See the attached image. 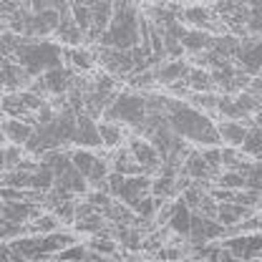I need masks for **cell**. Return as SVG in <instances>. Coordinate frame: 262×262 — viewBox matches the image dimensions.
Masks as SVG:
<instances>
[{"mask_svg": "<svg viewBox=\"0 0 262 262\" xmlns=\"http://www.w3.org/2000/svg\"><path fill=\"white\" fill-rule=\"evenodd\" d=\"M166 119L174 134H179L182 139H187L189 144H199V146H209V144H220V131L217 124L209 119L207 111L192 106L187 98L169 96L166 94Z\"/></svg>", "mask_w": 262, "mask_h": 262, "instance_id": "cell-1", "label": "cell"}, {"mask_svg": "<svg viewBox=\"0 0 262 262\" xmlns=\"http://www.w3.org/2000/svg\"><path fill=\"white\" fill-rule=\"evenodd\" d=\"M139 40H141V10H139L136 0H114V13H111L108 28L101 33L96 43L129 51Z\"/></svg>", "mask_w": 262, "mask_h": 262, "instance_id": "cell-2", "label": "cell"}, {"mask_svg": "<svg viewBox=\"0 0 262 262\" xmlns=\"http://www.w3.org/2000/svg\"><path fill=\"white\" fill-rule=\"evenodd\" d=\"M10 58L23 66L31 76H40L48 68L63 66V48L51 43V40H46V38L38 40V38H23L20 35V43L15 46Z\"/></svg>", "mask_w": 262, "mask_h": 262, "instance_id": "cell-3", "label": "cell"}, {"mask_svg": "<svg viewBox=\"0 0 262 262\" xmlns=\"http://www.w3.org/2000/svg\"><path fill=\"white\" fill-rule=\"evenodd\" d=\"M146 96L134 91V89H126V91H116V96L111 98V103L103 108V119L108 121H119V124H126L131 129L141 131L144 121H146Z\"/></svg>", "mask_w": 262, "mask_h": 262, "instance_id": "cell-4", "label": "cell"}, {"mask_svg": "<svg viewBox=\"0 0 262 262\" xmlns=\"http://www.w3.org/2000/svg\"><path fill=\"white\" fill-rule=\"evenodd\" d=\"M182 23L189 26V28H202V31H209V33H225L227 26L222 23V18L214 13V8H207L202 3H194V5H184L182 13H179Z\"/></svg>", "mask_w": 262, "mask_h": 262, "instance_id": "cell-5", "label": "cell"}, {"mask_svg": "<svg viewBox=\"0 0 262 262\" xmlns=\"http://www.w3.org/2000/svg\"><path fill=\"white\" fill-rule=\"evenodd\" d=\"M96 61L103 66V71H108L116 78H129L134 71V53L124 48H111V46H98Z\"/></svg>", "mask_w": 262, "mask_h": 262, "instance_id": "cell-6", "label": "cell"}, {"mask_svg": "<svg viewBox=\"0 0 262 262\" xmlns=\"http://www.w3.org/2000/svg\"><path fill=\"white\" fill-rule=\"evenodd\" d=\"M234 63L250 76L262 73V35H247L239 38V48L234 56Z\"/></svg>", "mask_w": 262, "mask_h": 262, "instance_id": "cell-7", "label": "cell"}, {"mask_svg": "<svg viewBox=\"0 0 262 262\" xmlns=\"http://www.w3.org/2000/svg\"><path fill=\"white\" fill-rule=\"evenodd\" d=\"M129 151L131 157L139 162V166H141V171L144 174H157L159 171V166H162V154L157 151V146L146 139V136H131L129 139Z\"/></svg>", "mask_w": 262, "mask_h": 262, "instance_id": "cell-8", "label": "cell"}, {"mask_svg": "<svg viewBox=\"0 0 262 262\" xmlns=\"http://www.w3.org/2000/svg\"><path fill=\"white\" fill-rule=\"evenodd\" d=\"M179 171H182L187 179H192L196 184H204V187L214 184V177L220 174L217 169H212V166L207 164V159L202 157V151H189V154L184 157Z\"/></svg>", "mask_w": 262, "mask_h": 262, "instance_id": "cell-9", "label": "cell"}, {"mask_svg": "<svg viewBox=\"0 0 262 262\" xmlns=\"http://www.w3.org/2000/svg\"><path fill=\"white\" fill-rule=\"evenodd\" d=\"M40 78H43V83H46L48 96H63V94H68V89H71L73 81H76V71L68 68V66H56V68L43 71Z\"/></svg>", "mask_w": 262, "mask_h": 262, "instance_id": "cell-10", "label": "cell"}, {"mask_svg": "<svg viewBox=\"0 0 262 262\" xmlns=\"http://www.w3.org/2000/svg\"><path fill=\"white\" fill-rule=\"evenodd\" d=\"M71 144H78V146H86V149H94L101 146V136H98V121L89 114H78L76 119V131H73V141Z\"/></svg>", "mask_w": 262, "mask_h": 262, "instance_id": "cell-11", "label": "cell"}, {"mask_svg": "<svg viewBox=\"0 0 262 262\" xmlns=\"http://www.w3.org/2000/svg\"><path fill=\"white\" fill-rule=\"evenodd\" d=\"M166 229L177 237H189V229H192V209L177 196V202H171V214L166 220Z\"/></svg>", "mask_w": 262, "mask_h": 262, "instance_id": "cell-12", "label": "cell"}, {"mask_svg": "<svg viewBox=\"0 0 262 262\" xmlns=\"http://www.w3.org/2000/svg\"><path fill=\"white\" fill-rule=\"evenodd\" d=\"M0 131H3L5 141L23 146L33 134V119H15V116H8L5 121H0Z\"/></svg>", "mask_w": 262, "mask_h": 262, "instance_id": "cell-13", "label": "cell"}, {"mask_svg": "<svg viewBox=\"0 0 262 262\" xmlns=\"http://www.w3.org/2000/svg\"><path fill=\"white\" fill-rule=\"evenodd\" d=\"M189 71V63L182 61V58H169L164 63H157L154 66V76H157V83L159 86H169V83H177L187 76Z\"/></svg>", "mask_w": 262, "mask_h": 262, "instance_id": "cell-14", "label": "cell"}, {"mask_svg": "<svg viewBox=\"0 0 262 262\" xmlns=\"http://www.w3.org/2000/svg\"><path fill=\"white\" fill-rule=\"evenodd\" d=\"M63 63L73 68L76 73H89L96 66V53L89 48H78V46H66L63 48Z\"/></svg>", "mask_w": 262, "mask_h": 262, "instance_id": "cell-15", "label": "cell"}, {"mask_svg": "<svg viewBox=\"0 0 262 262\" xmlns=\"http://www.w3.org/2000/svg\"><path fill=\"white\" fill-rule=\"evenodd\" d=\"M255 209L239 204V202H217V212H214V220L222 222L227 227V234H229V227H234L237 222H242L247 214H252Z\"/></svg>", "mask_w": 262, "mask_h": 262, "instance_id": "cell-16", "label": "cell"}, {"mask_svg": "<svg viewBox=\"0 0 262 262\" xmlns=\"http://www.w3.org/2000/svg\"><path fill=\"white\" fill-rule=\"evenodd\" d=\"M212 43H214V33H209V31L184 28V33H182V46H184V51L192 53V56H199V53L209 51Z\"/></svg>", "mask_w": 262, "mask_h": 262, "instance_id": "cell-17", "label": "cell"}, {"mask_svg": "<svg viewBox=\"0 0 262 262\" xmlns=\"http://www.w3.org/2000/svg\"><path fill=\"white\" fill-rule=\"evenodd\" d=\"M56 187H61V189H66L68 194H73V196H78V194H86L91 187H89V179L71 164L68 169H66L63 174H58L56 177V182H53Z\"/></svg>", "mask_w": 262, "mask_h": 262, "instance_id": "cell-18", "label": "cell"}, {"mask_svg": "<svg viewBox=\"0 0 262 262\" xmlns=\"http://www.w3.org/2000/svg\"><path fill=\"white\" fill-rule=\"evenodd\" d=\"M247 126L250 121H239V119H222L217 124V131H220V141H225L227 146H239L247 136Z\"/></svg>", "mask_w": 262, "mask_h": 262, "instance_id": "cell-19", "label": "cell"}, {"mask_svg": "<svg viewBox=\"0 0 262 262\" xmlns=\"http://www.w3.org/2000/svg\"><path fill=\"white\" fill-rule=\"evenodd\" d=\"M68 8H71V5H68ZM53 35H56L61 43H66V46H81V43L86 40V33L76 26V20L71 18V10H63V13H61V23H58V28H56Z\"/></svg>", "mask_w": 262, "mask_h": 262, "instance_id": "cell-20", "label": "cell"}, {"mask_svg": "<svg viewBox=\"0 0 262 262\" xmlns=\"http://www.w3.org/2000/svg\"><path fill=\"white\" fill-rule=\"evenodd\" d=\"M182 81L187 83L189 91H217V83L212 81L209 68H202V66H196V68L189 66V71H187V76Z\"/></svg>", "mask_w": 262, "mask_h": 262, "instance_id": "cell-21", "label": "cell"}, {"mask_svg": "<svg viewBox=\"0 0 262 262\" xmlns=\"http://www.w3.org/2000/svg\"><path fill=\"white\" fill-rule=\"evenodd\" d=\"M98 136H101V146H106V149H116V146H121L124 139H126L124 124L103 119V121L98 124Z\"/></svg>", "mask_w": 262, "mask_h": 262, "instance_id": "cell-22", "label": "cell"}, {"mask_svg": "<svg viewBox=\"0 0 262 262\" xmlns=\"http://www.w3.org/2000/svg\"><path fill=\"white\" fill-rule=\"evenodd\" d=\"M108 164H111L114 171H119V174H124V177H129V174H144L141 166H139V162L131 157L129 146H126V149H116V151L111 154Z\"/></svg>", "mask_w": 262, "mask_h": 262, "instance_id": "cell-23", "label": "cell"}, {"mask_svg": "<svg viewBox=\"0 0 262 262\" xmlns=\"http://www.w3.org/2000/svg\"><path fill=\"white\" fill-rule=\"evenodd\" d=\"M61 227V220L56 217V212L51 209H43L28 222V234H46V232H53V229Z\"/></svg>", "mask_w": 262, "mask_h": 262, "instance_id": "cell-24", "label": "cell"}, {"mask_svg": "<svg viewBox=\"0 0 262 262\" xmlns=\"http://www.w3.org/2000/svg\"><path fill=\"white\" fill-rule=\"evenodd\" d=\"M187 101H189L192 106H196V108L207 111V114H217V101H220V94H217V91H189Z\"/></svg>", "mask_w": 262, "mask_h": 262, "instance_id": "cell-25", "label": "cell"}, {"mask_svg": "<svg viewBox=\"0 0 262 262\" xmlns=\"http://www.w3.org/2000/svg\"><path fill=\"white\" fill-rule=\"evenodd\" d=\"M239 149H242V154H247V157H257L262 151V129L257 124H250L247 126V136H245V141L239 144Z\"/></svg>", "mask_w": 262, "mask_h": 262, "instance_id": "cell-26", "label": "cell"}, {"mask_svg": "<svg viewBox=\"0 0 262 262\" xmlns=\"http://www.w3.org/2000/svg\"><path fill=\"white\" fill-rule=\"evenodd\" d=\"M96 154L91 151V149H86V146H78L76 151H71V164L83 174V177H89V171L94 169V164H96Z\"/></svg>", "mask_w": 262, "mask_h": 262, "instance_id": "cell-27", "label": "cell"}, {"mask_svg": "<svg viewBox=\"0 0 262 262\" xmlns=\"http://www.w3.org/2000/svg\"><path fill=\"white\" fill-rule=\"evenodd\" d=\"M214 184L217 187H225V189H245V171L239 169H220V174L214 177Z\"/></svg>", "mask_w": 262, "mask_h": 262, "instance_id": "cell-28", "label": "cell"}, {"mask_svg": "<svg viewBox=\"0 0 262 262\" xmlns=\"http://www.w3.org/2000/svg\"><path fill=\"white\" fill-rule=\"evenodd\" d=\"M217 114H220L222 119H242V114H239V108H237V101H234V94H220Z\"/></svg>", "mask_w": 262, "mask_h": 262, "instance_id": "cell-29", "label": "cell"}, {"mask_svg": "<svg viewBox=\"0 0 262 262\" xmlns=\"http://www.w3.org/2000/svg\"><path fill=\"white\" fill-rule=\"evenodd\" d=\"M245 189H255V192H262V164L255 159V162L247 164L245 169Z\"/></svg>", "mask_w": 262, "mask_h": 262, "instance_id": "cell-30", "label": "cell"}, {"mask_svg": "<svg viewBox=\"0 0 262 262\" xmlns=\"http://www.w3.org/2000/svg\"><path fill=\"white\" fill-rule=\"evenodd\" d=\"M56 257H58V260H89V257H91V250L83 247V245H78V242H73V245L63 247Z\"/></svg>", "mask_w": 262, "mask_h": 262, "instance_id": "cell-31", "label": "cell"}, {"mask_svg": "<svg viewBox=\"0 0 262 262\" xmlns=\"http://www.w3.org/2000/svg\"><path fill=\"white\" fill-rule=\"evenodd\" d=\"M53 212H56V217L61 220V225H73V222H76V196L61 202Z\"/></svg>", "mask_w": 262, "mask_h": 262, "instance_id": "cell-32", "label": "cell"}, {"mask_svg": "<svg viewBox=\"0 0 262 262\" xmlns=\"http://www.w3.org/2000/svg\"><path fill=\"white\" fill-rule=\"evenodd\" d=\"M252 119H255L252 124H257V126H260V129H262V108H260V111H257V114H255V116H252Z\"/></svg>", "mask_w": 262, "mask_h": 262, "instance_id": "cell-33", "label": "cell"}, {"mask_svg": "<svg viewBox=\"0 0 262 262\" xmlns=\"http://www.w3.org/2000/svg\"><path fill=\"white\" fill-rule=\"evenodd\" d=\"M149 3H171V0H149Z\"/></svg>", "mask_w": 262, "mask_h": 262, "instance_id": "cell-34", "label": "cell"}, {"mask_svg": "<svg viewBox=\"0 0 262 262\" xmlns=\"http://www.w3.org/2000/svg\"><path fill=\"white\" fill-rule=\"evenodd\" d=\"M255 159H257V162L262 164V151H260V154H257V157H255Z\"/></svg>", "mask_w": 262, "mask_h": 262, "instance_id": "cell-35", "label": "cell"}, {"mask_svg": "<svg viewBox=\"0 0 262 262\" xmlns=\"http://www.w3.org/2000/svg\"><path fill=\"white\" fill-rule=\"evenodd\" d=\"M0 141H5V136H3V131H0Z\"/></svg>", "mask_w": 262, "mask_h": 262, "instance_id": "cell-36", "label": "cell"}, {"mask_svg": "<svg viewBox=\"0 0 262 262\" xmlns=\"http://www.w3.org/2000/svg\"><path fill=\"white\" fill-rule=\"evenodd\" d=\"M0 101H3V91H0Z\"/></svg>", "mask_w": 262, "mask_h": 262, "instance_id": "cell-37", "label": "cell"}, {"mask_svg": "<svg viewBox=\"0 0 262 262\" xmlns=\"http://www.w3.org/2000/svg\"><path fill=\"white\" fill-rule=\"evenodd\" d=\"M260 81H262V73H260Z\"/></svg>", "mask_w": 262, "mask_h": 262, "instance_id": "cell-38", "label": "cell"}, {"mask_svg": "<svg viewBox=\"0 0 262 262\" xmlns=\"http://www.w3.org/2000/svg\"><path fill=\"white\" fill-rule=\"evenodd\" d=\"M199 3H204V0H199Z\"/></svg>", "mask_w": 262, "mask_h": 262, "instance_id": "cell-39", "label": "cell"}, {"mask_svg": "<svg viewBox=\"0 0 262 262\" xmlns=\"http://www.w3.org/2000/svg\"><path fill=\"white\" fill-rule=\"evenodd\" d=\"M260 209H262V204H260Z\"/></svg>", "mask_w": 262, "mask_h": 262, "instance_id": "cell-40", "label": "cell"}]
</instances>
